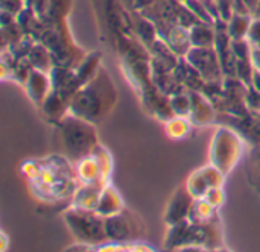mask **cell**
<instances>
[{
	"label": "cell",
	"instance_id": "6da1fadb",
	"mask_svg": "<svg viewBox=\"0 0 260 252\" xmlns=\"http://www.w3.org/2000/svg\"><path fill=\"white\" fill-rule=\"evenodd\" d=\"M192 41L198 47H210L213 43V33L207 26H193Z\"/></svg>",
	"mask_w": 260,
	"mask_h": 252
},
{
	"label": "cell",
	"instance_id": "7a4b0ae2",
	"mask_svg": "<svg viewBox=\"0 0 260 252\" xmlns=\"http://www.w3.org/2000/svg\"><path fill=\"white\" fill-rule=\"evenodd\" d=\"M248 29V21L244 15L238 14L232 18L230 21V27H229V32H230V37H233L235 40H241L245 32Z\"/></svg>",
	"mask_w": 260,
	"mask_h": 252
},
{
	"label": "cell",
	"instance_id": "3957f363",
	"mask_svg": "<svg viewBox=\"0 0 260 252\" xmlns=\"http://www.w3.org/2000/svg\"><path fill=\"white\" fill-rule=\"evenodd\" d=\"M256 9H257V14L260 15V2H259V5H257V8H256Z\"/></svg>",
	"mask_w": 260,
	"mask_h": 252
}]
</instances>
